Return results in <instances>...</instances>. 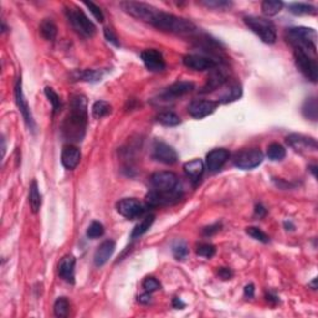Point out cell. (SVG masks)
Segmentation results:
<instances>
[{
	"instance_id": "obj_22",
	"label": "cell",
	"mask_w": 318,
	"mask_h": 318,
	"mask_svg": "<svg viewBox=\"0 0 318 318\" xmlns=\"http://www.w3.org/2000/svg\"><path fill=\"white\" fill-rule=\"evenodd\" d=\"M81 159V153H80L79 148L74 147V145H66L62 150V155H61V162H62L63 167L66 169L76 168Z\"/></svg>"
},
{
	"instance_id": "obj_42",
	"label": "cell",
	"mask_w": 318,
	"mask_h": 318,
	"mask_svg": "<svg viewBox=\"0 0 318 318\" xmlns=\"http://www.w3.org/2000/svg\"><path fill=\"white\" fill-rule=\"evenodd\" d=\"M197 255L206 259L213 258L215 255V246L211 244H200L197 247Z\"/></svg>"
},
{
	"instance_id": "obj_6",
	"label": "cell",
	"mask_w": 318,
	"mask_h": 318,
	"mask_svg": "<svg viewBox=\"0 0 318 318\" xmlns=\"http://www.w3.org/2000/svg\"><path fill=\"white\" fill-rule=\"evenodd\" d=\"M119 5L131 16L138 19V20L149 23V24H152L155 15L159 11L154 6L149 5L147 3H142V1H122Z\"/></svg>"
},
{
	"instance_id": "obj_38",
	"label": "cell",
	"mask_w": 318,
	"mask_h": 318,
	"mask_svg": "<svg viewBox=\"0 0 318 318\" xmlns=\"http://www.w3.org/2000/svg\"><path fill=\"white\" fill-rule=\"evenodd\" d=\"M45 96L48 97L49 102L53 106V112H58V111L61 110V107H62V102H61L60 96H58L51 87H46V88H45Z\"/></svg>"
},
{
	"instance_id": "obj_37",
	"label": "cell",
	"mask_w": 318,
	"mask_h": 318,
	"mask_svg": "<svg viewBox=\"0 0 318 318\" xmlns=\"http://www.w3.org/2000/svg\"><path fill=\"white\" fill-rule=\"evenodd\" d=\"M172 253L176 260H184L188 255V246L183 240H176L172 245Z\"/></svg>"
},
{
	"instance_id": "obj_1",
	"label": "cell",
	"mask_w": 318,
	"mask_h": 318,
	"mask_svg": "<svg viewBox=\"0 0 318 318\" xmlns=\"http://www.w3.org/2000/svg\"><path fill=\"white\" fill-rule=\"evenodd\" d=\"M87 127V100L85 96H72L70 112L63 121L61 131L66 141L79 143L84 140Z\"/></svg>"
},
{
	"instance_id": "obj_24",
	"label": "cell",
	"mask_w": 318,
	"mask_h": 318,
	"mask_svg": "<svg viewBox=\"0 0 318 318\" xmlns=\"http://www.w3.org/2000/svg\"><path fill=\"white\" fill-rule=\"evenodd\" d=\"M240 97H241V86L237 82H232V84H230L229 86L224 89L223 95L219 98V102L228 103L237 100Z\"/></svg>"
},
{
	"instance_id": "obj_28",
	"label": "cell",
	"mask_w": 318,
	"mask_h": 318,
	"mask_svg": "<svg viewBox=\"0 0 318 318\" xmlns=\"http://www.w3.org/2000/svg\"><path fill=\"white\" fill-rule=\"evenodd\" d=\"M302 113L303 116L307 119H311V121H317L318 117V105L317 100L315 97L307 98L305 101L302 106Z\"/></svg>"
},
{
	"instance_id": "obj_51",
	"label": "cell",
	"mask_w": 318,
	"mask_h": 318,
	"mask_svg": "<svg viewBox=\"0 0 318 318\" xmlns=\"http://www.w3.org/2000/svg\"><path fill=\"white\" fill-rule=\"evenodd\" d=\"M173 307L176 308V310H181V308L185 307V303L183 302L179 297H175L173 300Z\"/></svg>"
},
{
	"instance_id": "obj_44",
	"label": "cell",
	"mask_w": 318,
	"mask_h": 318,
	"mask_svg": "<svg viewBox=\"0 0 318 318\" xmlns=\"http://www.w3.org/2000/svg\"><path fill=\"white\" fill-rule=\"evenodd\" d=\"M84 4L87 6V8H88V10L91 11V13H92V15L95 16V18L97 19V20L100 21V23H102L103 18H105V16H103V13L101 11L100 6H97L96 4L91 3V1H89V3H88V1H85Z\"/></svg>"
},
{
	"instance_id": "obj_23",
	"label": "cell",
	"mask_w": 318,
	"mask_h": 318,
	"mask_svg": "<svg viewBox=\"0 0 318 318\" xmlns=\"http://www.w3.org/2000/svg\"><path fill=\"white\" fill-rule=\"evenodd\" d=\"M204 169H205V167H204V163H202V159H193V161L184 164L185 174L193 181H198L202 178Z\"/></svg>"
},
{
	"instance_id": "obj_7",
	"label": "cell",
	"mask_w": 318,
	"mask_h": 318,
	"mask_svg": "<svg viewBox=\"0 0 318 318\" xmlns=\"http://www.w3.org/2000/svg\"><path fill=\"white\" fill-rule=\"evenodd\" d=\"M294 61L298 70L307 77L310 81L317 82L318 79V65L316 61V56L306 53V51L294 49Z\"/></svg>"
},
{
	"instance_id": "obj_27",
	"label": "cell",
	"mask_w": 318,
	"mask_h": 318,
	"mask_svg": "<svg viewBox=\"0 0 318 318\" xmlns=\"http://www.w3.org/2000/svg\"><path fill=\"white\" fill-rule=\"evenodd\" d=\"M40 34L45 40L53 41L58 34V28L51 19H44L40 24Z\"/></svg>"
},
{
	"instance_id": "obj_15",
	"label": "cell",
	"mask_w": 318,
	"mask_h": 318,
	"mask_svg": "<svg viewBox=\"0 0 318 318\" xmlns=\"http://www.w3.org/2000/svg\"><path fill=\"white\" fill-rule=\"evenodd\" d=\"M152 157L153 159L164 164H174L178 161V153L175 152V149L167 143L159 142V141H157L153 145Z\"/></svg>"
},
{
	"instance_id": "obj_29",
	"label": "cell",
	"mask_w": 318,
	"mask_h": 318,
	"mask_svg": "<svg viewBox=\"0 0 318 318\" xmlns=\"http://www.w3.org/2000/svg\"><path fill=\"white\" fill-rule=\"evenodd\" d=\"M225 81H226V77L223 72L221 71L214 72V74L211 75L210 79L208 80V84H206L205 87L202 88V92L206 93V92H210V91H214V89L223 86V85L225 84Z\"/></svg>"
},
{
	"instance_id": "obj_41",
	"label": "cell",
	"mask_w": 318,
	"mask_h": 318,
	"mask_svg": "<svg viewBox=\"0 0 318 318\" xmlns=\"http://www.w3.org/2000/svg\"><path fill=\"white\" fill-rule=\"evenodd\" d=\"M246 232L247 235L253 237V239L258 240V241L263 242V244H267L270 241V237L265 234L261 229L259 228H255V226H250V228H246Z\"/></svg>"
},
{
	"instance_id": "obj_26",
	"label": "cell",
	"mask_w": 318,
	"mask_h": 318,
	"mask_svg": "<svg viewBox=\"0 0 318 318\" xmlns=\"http://www.w3.org/2000/svg\"><path fill=\"white\" fill-rule=\"evenodd\" d=\"M29 202H30V208H31L32 213H37L41 208V194H40L39 185H37L36 180H34L30 184L29 188Z\"/></svg>"
},
{
	"instance_id": "obj_31",
	"label": "cell",
	"mask_w": 318,
	"mask_h": 318,
	"mask_svg": "<svg viewBox=\"0 0 318 318\" xmlns=\"http://www.w3.org/2000/svg\"><path fill=\"white\" fill-rule=\"evenodd\" d=\"M284 8V3L279 0H265L261 5L263 14L267 16H274L279 14Z\"/></svg>"
},
{
	"instance_id": "obj_54",
	"label": "cell",
	"mask_w": 318,
	"mask_h": 318,
	"mask_svg": "<svg viewBox=\"0 0 318 318\" xmlns=\"http://www.w3.org/2000/svg\"><path fill=\"white\" fill-rule=\"evenodd\" d=\"M316 169H317V167H316V166H311L310 167V171L312 172L313 176H317V173H316Z\"/></svg>"
},
{
	"instance_id": "obj_35",
	"label": "cell",
	"mask_w": 318,
	"mask_h": 318,
	"mask_svg": "<svg viewBox=\"0 0 318 318\" xmlns=\"http://www.w3.org/2000/svg\"><path fill=\"white\" fill-rule=\"evenodd\" d=\"M111 112V105L106 101H97L92 106V116L93 118L100 119L106 117Z\"/></svg>"
},
{
	"instance_id": "obj_12",
	"label": "cell",
	"mask_w": 318,
	"mask_h": 318,
	"mask_svg": "<svg viewBox=\"0 0 318 318\" xmlns=\"http://www.w3.org/2000/svg\"><path fill=\"white\" fill-rule=\"evenodd\" d=\"M14 93H15V102L16 106H18L19 111H20L21 116L24 118L27 126L31 129L32 132H35L36 129V124H35L34 118H32L31 111H30L29 105H28V101L25 100L24 93H23V87H21V77L18 79L15 84V88H14Z\"/></svg>"
},
{
	"instance_id": "obj_5",
	"label": "cell",
	"mask_w": 318,
	"mask_h": 318,
	"mask_svg": "<svg viewBox=\"0 0 318 318\" xmlns=\"http://www.w3.org/2000/svg\"><path fill=\"white\" fill-rule=\"evenodd\" d=\"M66 16L69 23L76 32H79L84 37H92L96 34V27L92 21L89 20L81 9L69 8L66 9Z\"/></svg>"
},
{
	"instance_id": "obj_33",
	"label": "cell",
	"mask_w": 318,
	"mask_h": 318,
	"mask_svg": "<svg viewBox=\"0 0 318 318\" xmlns=\"http://www.w3.org/2000/svg\"><path fill=\"white\" fill-rule=\"evenodd\" d=\"M105 72L102 70H84V71L77 72V80L86 82H97L103 77Z\"/></svg>"
},
{
	"instance_id": "obj_13",
	"label": "cell",
	"mask_w": 318,
	"mask_h": 318,
	"mask_svg": "<svg viewBox=\"0 0 318 318\" xmlns=\"http://www.w3.org/2000/svg\"><path fill=\"white\" fill-rule=\"evenodd\" d=\"M183 63L188 69L195 70V71H206V70H214L219 62L214 58L205 55H198V54H189L183 58Z\"/></svg>"
},
{
	"instance_id": "obj_32",
	"label": "cell",
	"mask_w": 318,
	"mask_h": 318,
	"mask_svg": "<svg viewBox=\"0 0 318 318\" xmlns=\"http://www.w3.org/2000/svg\"><path fill=\"white\" fill-rule=\"evenodd\" d=\"M157 121L167 127H174L180 123V118H179L178 115H175L174 112H169V111L159 113L157 116Z\"/></svg>"
},
{
	"instance_id": "obj_3",
	"label": "cell",
	"mask_w": 318,
	"mask_h": 318,
	"mask_svg": "<svg viewBox=\"0 0 318 318\" xmlns=\"http://www.w3.org/2000/svg\"><path fill=\"white\" fill-rule=\"evenodd\" d=\"M287 42L293 46V49L306 51L315 55L317 54V32L312 28L294 27L286 30L285 34Z\"/></svg>"
},
{
	"instance_id": "obj_16",
	"label": "cell",
	"mask_w": 318,
	"mask_h": 318,
	"mask_svg": "<svg viewBox=\"0 0 318 318\" xmlns=\"http://www.w3.org/2000/svg\"><path fill=\"white\" fill-rule=\"evenodd\" d=\"M141 58L143 63L149 71L152 72H162L166 70V61L161 51L155 49H147V50L141 53Z\"/></svg>"
},
{
	"instance_id": "obj_49",
	"label": "cell",
	"mask_w": 318,
	"mask_h": 318,
	"mask_svg": "<svg viewBox=\"0 0 318 318\" xmlns=\"http://www.w3.org/2000/svg\"><path fill=\"white\" fill-rule=\"evenodd\" d=\"M266 213H267V210H266L261 204H258V205L255 206V215L259 216V218H263V216L266 215Z\"/></svg>"
},
{
	"instance_id": "obj_19",
	"label": "cell",
	"mask_w": 318,
	"mask_h": 318,
	"mask_svg": "<svg viewBox=\"0 0 318 318\" xmlns=\"http://www.w3.org/2000/svg\"><path fill=\"white\" fill-rule=\"evenodd\" d=\"M229 157V152L224 148L213 149L206 155V167L210 172H218L228 162Z\"/></svg>"
},
{
	"instance_id": "obj_52",
	"label": "cell",
	"mask_w": 318,
	"mask_h": 318,
	"mask_svg": "<svg viewBox=\"0 0 318 318\" xmlns=\"http://www.w3.org/2000/svg\"><path fill=\"white\" fill-rule=\"evenodd\" d=\"M284 225H285V228H286L287 230H289V228H291V229H289V230H293L294 229V225L291 223V221H285Z\"/></svg>"
},
{
	"instance_id": "obj_40",
	"label": "cell",
	"mask_w": 318,
	"mask_h": 318,
	"mask_svg": "<svg viewBox=\"0 0 318 318\" xmlns=\"http://www.w3.org/2000/svg\"><path fill=\"white\" fill-rule=\"evenodd\" d=\"M103 232H105V229H103L102 224L98 223V221H93V223L88 226L86 234H87V237L95 240L102 236Z\"/></svg>"
},
{
	"instance_id": "obj_50",
	"label": "cell",
	"mask_w": 318,
	"mask_h": 318,
	"mask_svg": "<svg viewBox=\"0 0 318 318\" xmlns=\"http://www.w3.org/2000/svg\"><path fill=\"white\" fill-rule=\"evenodd\" d=\"M138 301H140L141 303H143V305H147V303L150 302V293L149 292L145 291V293L141 294L140 297H138Z\"/></svg>"
},
{
	"instance_id": "obj_34",
	"label": "cell",
	"mask_w": 318,
	"mask_h": 318,
	"mask_svg": "<svg viewBox=\"0 0 318 318\" xmlns=\"http://www.w3.org/2000/svg\"><path fill=\"white\" fill-rule=\"evenodd\" d=\"M267 157L271 161H282L286 157V149L280 143H271L267 148Z\"/></svg>"
},
{
	"instance_id": "obj_20",
	"label": "cell",
	"mask_w": 318,
	"mask_h": 318,
	"mask_svg": "<svg viewBox=\"0 0 318 318\" xmlns=\"http://www.w3.org/2000/svg\"><path fill=\"white\" fill-rule=\"evenodd\" d=\"M75 266H76V259L72 255H66L61 259L60 263H58V275L61 279L65 281L75 282Z\"/></svg>"
},
{
	"instance_id": "obj_36",
	"label": "cell",
	"mask_w": 318,
	"mask_h": 318,
	"mask_svg": "<svg viewBox=\"0 0 318 318\" xmlns=\"http://www.w3.org/2000/svg\"><path fill=\"white\" fill-rule=\"evenodd\" d=\"M70 310V302L66 297H58L54 303V313L56 317H66Z\"/></svg>"
},
{
	"instance_id": "obj_55",
	"label": "cell",
	"mask_w": 318,
	"mask_h": 318,
	"mask_svg": "<svg viewBox=\"0 0 318 318\" xmlns=\"http://www.w3.org/2000/svg\"><path fill=\"white\" fill-rule=\"evenodd\" d=\"M316 282H317V279H315V280H313V281H312V284H311V286H312V287H313V289H317V286H316Z\"/></svg>"
},
{
	"instance_id": "obj_11",
	"label": "cell",
	"mask_w": 318,
	"mask_h": 318,
	"mask_svg": "<svg viewBox=\"0 0 318 318\" xmlns=\"http://www.w3.org/2000/svg\"><path fill=\"white\" fill-rule=\"evenodd\" d=\"M117 210L126 219L133 220V219L140 218L145 214V206L140 200L134 199V198H126V199L119 200L118 204H117Z\"/></svg>"
},
{
	"instance_id": "obj_14",
	"label": "cell",
	"mask_w": 318,
	"mask_h": 318,
	"mask_svg": "<svg viewBox=\"0 0 318 318\" xmlns=\"http://www.w3.org/2000/svg\"><path fill=\"white\" fill-rule=\"evenodd\" d=\"M287 145L296 152H317V141L303 134L292 133L286 137Z\"/></svg>"
},
{
	"instance_id": "obj_17",
	"label": "cell",
	"mask_w": 318,
	"mask_h": 318,
	"mask_svg": "<svg viewBox=\"0 0 318 318\" xmlns=\"http://www.w3.org/2000/svg\"><path fill=\"white\" fill-rule=\"evenodd\" d=\"M219 102L210 100H195L188 107V112L193 118L202 119L204 117H208L209 115L214 112L218 108Z\"/></svg>"
},
{
	"instance_id": "obj_45",
	"label": "cell",
	"mask_w": 318,
	"mask_h": 318,
	"mask_svg": "<svg viewBox=\"0 0 318 318\" xmlns=\"http://www.w3.org/2000/svg\"><path fill=\"white\" fill-rule=\"evenodd\" d=\"M105 36L106 39H107V41L112 42V44L116 45V46H119V42H118V39H117L116 34H115L111 29H108V28H106L105 29Z\"/></svg>"
},
{
	"instance_id": "obj_8",
	"label": "cell",
	"mask_w": 318,
	"mask_h": 318,
	"mask_svg": "<svg viewBox=\"0 0 318 318\" xmlns=\"http://www.w3.org/2000/svg\"><path fill=\"white\" fill-rule=\"evenodd\" d=\"M263 161V154L259 149L240 150L234 155V164L240 169H254Z\"/></svg>"
},
{
	"instance_id": "obj_9",
	"label": "cell",
	"mask_w": 318,
	"mask_h": 318,
	"mask_svg": "<svg viewBox=\"0 0 318 318\" xmlns=\"http://www.w3.org/2000/svg\"><path fill=\"white\" fill-rule=\"evenodd\" d=\"M150 184L158 192H172L178 189L179 179L173 172H157L150 176Z\"/></svg>"
},
{
	"instance_id": "obj_39",
	"label": "cell",
	"mask_w": 318,
	"mask_h": 318,
	"mask_svg": "<svg viewBox=\"0 0 318 318\" xmlns=\"http://www.w3.org/2000/svg\"><path fill=\"white\" fill-rule=\"evenodd\" d=\"M202 4L206 8L215 9V10H228L232 6L231 1H225V0H205L202 1Z\"/></svg>"
},
{
	"instance_id": "obj_4",
	"label": "cell",
	"mask_w": 318,
	"mask_h": 318,
	"mask_svg": "<svg viewBox=\"0 0 318 318\" xmlns=\"http://www.w3.org/2000/svg\"><path fill=\"white\" fill-rule=\"evenodd\" d=\"M245 24L249 27V29L258 35L265 44H275L277 39L276 27L274 23L265 18H260V16H245L244 18Z\"/></svg>"
},
{
	"instance_id": "obj_2",
	"label": "cell",
	"mask_w": 318,
	"mask_h": 318,
	"mask_svg": "<svg viewBox=\"0 0 318 318\" xmlns=\"http://www.w3.org/2000/svg\"><path fill=\"white\" fill-rule=\"evenodd\" d=\"M152 25L162 31L176 35H189L197 31V27L193 21L161 10L157 13Z\"/></svg>"
},
{
	"instance_id": "obj_25",
	"label": "cell",
	"mask_w": 318,
	"mask_h": 318,
	"mask_svg": "<svg viewBox=\"0 0 318 318\" xmlns=\"http://www.w3.org/2000/svg\"><path fill=\"white\" fill-rule=\"evenodd\" d=\"M154 219H155V216L153 215V214L145 215V218H143L142 220L137 224V225L134 226L133 231H132V234H131L132 239H138V237H141L142 235H145V232L150 229V226L153 225V223H154Z\"/></svg>"
},
{
	"instance_id": "obj_46",
	"label": "cell",
	"mask_w": 318,
	"mask_h": 318,
	"mask_svg": "<svg viewBox=\"0 0 318 318\" xmlns=\"http://www.w3.org/2000/svg\"><path fill=\"white\" fill-rule=\"evenodd\" d=\"M220 224H214V225L208 226V228H205V229L202 230V234L205 235V236H211V235H214L215 232H218L219 230H220Z\"/></svg>"
},
{
	"instance_id": "obj_47",
	"label": "cell",
	"mask_w": 318,
	"mask_h": 318,
	"mask_svg": "<svg viewBox=\"0 0 318 318\" xmlns=\"http://www.w3.org/2000/svg\"><path fill=\"white\" fill-rule=\"evenodd\" d=\"M218 274L223 280H230L232 277V271L230 270V268H226V267H221L220 270H219Z\"/></svg>"
},
{
	"instance_id": "obj_21",
	"label": "cell",
	"mask_w": 318,
	"mask_h": 318,
	"mask_svg": "<svg viewBox=\"0 0 318 318\" xmlns=\"http://www.w3.org/2000/svg\"><path fill=\"white\" fill-rule=\"evenodd\" d=\"M115 249H116V244L112 240H106L103 241L100 246L97 247L95 253V258H93V261H95V265L97 267H102L110 258L112 256V254L115 253Z\"/></svg>"
},
{
	"instance_id": "obj_10",
	"label": "cell",
	"mask_w": 318,
	"mask_h": 318,
	"mask_svg": "<svg viewBox=\"0 0 318 318\" xmlns=\"http://www.w3.org/2000/svg\"><path fill=\"white\" fill-rule=\"evenodd\" d=\"M181 198V192L179 189L172 190V192H158V190H150L145 197V202L149 206H167L175 204Z\"/></svg>"
},
{
	"instance_id": "obj_18",
	"label": "cell",
	"mask_w": 318,
	"mask_h": 318,
	"mask_svg": "<svg viewBox=\"0 0 318 318\" xmlns=\"http://www.w3.org/2000/svg\"><path fill=\"white\" fill-rule=\"evenodd\" d=\"M194 89V84L189 81H178L175 84L171 85L168 88H166L163 93H162V97L164 100H175V98L181 97V96L187 95V93L192 92Z\"/></svg>"
},
{
	"instance_id": "obj_30",
	"label": "cell",
	"mask_w": 318,
	"mask_h": 318,
	"mask_svg": "<svg viewBox=\"0 0 318 318\" xmlns=\"http://www.w3.org/2000/svg\"><path fill=\"white\" fill-rule=\"evenodd\" d=\"M289 13L294 14V15H315L316 11L315 6L310 5L306 3H293L289 5Z\"/></svg>"
},
{
	"instance_id": "obj_53",
	"label": "cell",
	"mask_w": 318,
	"mask_h": 318,
	"mask_svg": "<svg viewBox=\"0 0 318 318\" xmlns=\"http://www.w3.org/2000/svg\"><path fill=\"white\" fill-rule=\"evenodd\" d=\"M267 301H275V302H279V298L276 296H271V294H267Z\"/></svg>"
},
{
	"instance_id": "obj_43",
	"label": "cell",
	"mask_w": 318,
	"mask_h": 318,
	"mask_svg": "<svg viewBox=\"0 0 318 318\" xmlns=\"http://www.w3.org/2000/svg\"><path fill=\"white\" fill-rule=\"evenodd\" d=\"M143 289H145L147 292H149V293H152V292L154 291H158V289H161V282L158 281L155 277H145V281H143L142 284Z\"/></svg>"
},
{
	"instance_id": "obj_48",
	"label": "cell",
	"mask_w": 318,
	"mask_h": 318,
	"mask_svg": "<svg viewBox=\"0 0 318 318\" xmlns=\"http://www.w3.org/2000/svg\"><path fill=\"white\" fill-rule=\"evenodd\" d=\"M254 293H255V287H254L253 284H249L245 286L244 289V294L246 298H253Z\"/></svg>"
}]
</instances>
